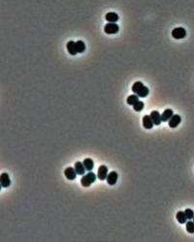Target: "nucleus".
I'll list each match as a JSON object with an SVG mask.
<instances>
[{"mask_svg": "<svg viewBox=\"0 0 194 242\" xmlns=\"http://www.w3.org/2000/svg\"><path fill=\"white\" fill-rule=\"evenodd\" d=\"M132 91L133 93L137 94L139 97L141 98H145L147 97L149 93V90L147 86H145L143 82H136L133 85H132Z\"/></svg>", "mask_w": 194, "mask_h": 242, "instance_id": "obj_1", "label": "nucleus"}, {"mask_svg": "<svg viewBox=\"0 0 194 242\" xmlns=\"http://www.w3.org/2000/svg\"><path fill=\"white\" fill-rule=\"evenodd\" d=\"M96 180V174L92 171H89V173L85 174L81 179V183L83 187H89L93 182Z\"/></svg>", "mask_w": 194, "mask_h": 242, "instance_id": "obj_2", "label": "nucleus"}, {"mask_svg": "<svg viewBox=\"0 0 194 242\" xmlns=\"http://www.w3.org/2000/svg\"><path fill=\"white\" fill-rule=\"evenodd\" d=\"M104 30H105V33H107V34H116L119 30V25L115 23H110L105 25Z\"/></svg>", "mask_w": 194, "mask_h": 242, "instance_id": "obj_3", "label": "nucleus"}, {"mask_svg": "<svg viewBox=\"0 0 194 242\" xmlns=\"http://www.w3.org/2000/svg\"><path fill=\"white\" fill-rule=\"evenodd\" d=\"M185 35H186V32L184 30V28H182V27H177L172 31V37L175 39H178V40L184 38Z\"/></svg>", "mask_w": 194, "mask_h": 242, "instance_id": "obj_4", "label": "nucleus"}, {"mask_svg": "<svg viewBox=\"0 0 194 242\" xmlns=\"http://www.w3.org/2000/svg\"><path fill=\"white\" fill-rule=\"evenodd\" d=\"M107 176H108V168L104 166V165H102V166H100L99 168H98L97 177L98 179H100V180H105V179H107Z\"/></svg>", "mask_w": 194, "mask_h": 242, "instance_id": "obj_5", "label": "nucleus"}, {"mask_svg": "<svg viewBox=\"0 0 194 242\" xmlns=\"http://www.w3.org/2000/svg\"><path fill=\"white\" fill-rule=\"evenodd\" d=\"M182 121V117L179 115V114H174L173 116L171 117L168 121V124H169V127L170 128H176L179 126V124L181 123Z\"/></svg>", "mask_w": 194, "mask_h": 242, "instance_id": "obj_6", "label": "nucleus"}, {"mask_svg": "<svg viewBox=\"0 0 194 242\" xmlns=\"http://www.w3.org/2000/svg\"><path fill=\"white\" fill-rule=\"evenodd\" d=\"M64 174H65V176H66V178L69 179V180H75V178L77 176V171L75 170V168L69 167L64 171Z\"/></svg>", "mask_w": 194, "mask_h": 242, "instance_id": "obj_7", "label": "nucleus"}, {"mask_svg": "<svg viewBox=\"0 0 194 242\" xmlns=\"http://www.w3.org/2000/svg\"><path fill=\"white\" fill-rule=\"evenodd\" d=\"M118 178H119V174L116 171H111L110 173H108V176H107V183L109 185H115L116 181H118Z\"/></svg>", "mask_w": 194, "mask_h": 242, "instance_id": "obj_8", "label": "nucleus"}, {"mask_svg": "<svg viewBox=\"0 0 194 242\" xmlns=\"http://www.w3.org/2000/svg\"><path fill=\"white\" fill-rule=\"evenodd\" d=\"M0 183H1V186L3 188H7V187L11 185V179L8 173L4 172V173L1 174V176H0Z\"/></svg>", "mask_w": 194, "mask_h": 242, "instance_id": "obj_9", "label": "nucleus"}, {"mask_svg": "<svg viewBox=\"0 0 194 242\" xmlns=\"http://www.w3.org/2000/svg\"><path fill=\"white\" fill-rule=\"evenodd\" d=\"M153 121L152 119V117L151 115H145L144 117H143V126H144L145 129H152V128L153 127Z\"/></svg>", "mask_w": 194, "mask_h": 242, "instance_id": "obj_10", "label": "nucleus"}, {"mask_svg": "<svg viewBox=\"0 0 194 242\" xmlns=\"http://www.w3.org/2000/svg\"><path fill=\"white\" fill-rule=\"evenodd\" d=\"M151 117H152V119L153 121V124L154 125H157V126H159L160 125V123L162 122V120H161V114L160 113L157 112V111H153L151 113Z\"/></svg>", "mask_w": 194, "mask_h": 242, "instance_id": "obj_11", "label": "nucleus"}, {"mask_svg": "<svg viewBox=\"0 0 194 242\" xmlns=\"http://www.w3.org/2000/svg\"><path fill=\"white\" fill-rule=\"evenodd\" d=\"M173 115H174L173 111H172L171 109H167L163 112L162 114H161V120H162L163 122H167Z\"/></svg>", "mask_w": 194, "mask_h": 242, "instance_id": "obj_12", "label": "nucleus"}, {"mask_svg": "<svg viewBox=\"0 0 194 242\" xmlns=\"http://www.w3.org/2000/svg\"><path fill=\"white\" fill-rule=\"evenodd\" d=\"M67 50L68 52L71 54V55H76L77 53H78V51H77V47H76V42L74 41H69L67 43Z\"/></svg>", "mask_w": 194, "mask_h": 242, "instance_id": "obj_13", "label": "nucleus"}, {"mask_svg": "<svg viewBox=\"0 0 194 242\" xmlns=\"http://www.w3.org/2000/svg\"><path fill=\"white\" fill-rule=\"evenodd\" d=\"M75 170L77 171V174L79 175H83L86 172V168L83 166V164L82 162H76L75 164Z\"/></svg>", "mask_w": 194, "mask_h": 242, "instance_id": "obj_14", "label": "nucleus"}, {"mask_svg": "<svg viewBox=\"0 0 194 242\" xmlns=\"http://www.w3.org/2000/svg\"><path fill=\"white\" fill-rule=\"evenodd\" d=\"M105 19L107 21H109V23H116V21L119 20V16H118V14L111 12V13H108L107 15H106Z\"/></svg>", "mask_w": 194, "mask_h": 242, "instance_id": "obj_15", "label": "nucleus"}, {"mask_svg": "<svg viewBox=\"0 0 194 242\" xmlns=\"http://www.w3.org/2000/svg\"><path fill=\"white\" fill-rule=\"evenodd\" d=\"M176 219H177V221L180 223V224H185L187 222V218H186V216L184 214V211H179L177 215H176Z\"/></svg>", "mask_w": 194, "mask_h": 242, "instance_id": "obj_16", "label": "nucleus"}, {"mask_svg": "<svg viewBox=\"0 0 194 242\" xmlns=\"http://www.w3.org/2000/svg\"><path fill=\"white\" fill-rule=\"evenodd\" d=\"M83 166H85L86 170V171H92V168H93V167H94L93 161H92V159H90V158H86V159H85V160H83Z\"/></svg>", "mask_w": 194, "mask_h": 242, "instance_id": "obj_17", "label": "nucleus"}, {"mask_svg": "<svg viewBox=\"0 0 194 242\" xmlns=\"http://www.w3.org/2000/svg\"><path fill=\"white\" fill-rule=\"evenodd\" d=\"M138 101H139V96H138L137 94H133V95H130V96L127 98L126 103H127L128 105L133 106V105L136 104Z\"/></svg>", "mask_w": 194, "mask_h": 242, "instance_id": "obj_18", "label": "nucleus"}, {"mask_svg": "<svg viewBox=\"0 0 194 242\" xmlns=\"http://www.w3.org/2000/svg\"><path fill=\"white\" fill-rule=\"evenodd\" d=\"M76 47H77V51H78V53H82L86 50V45L83 41H81V40H80V41L76 42Z\"/></svg>", "mask_w": 194, "mask_h": 242, "instance_id": "obj_19", "label": "nucleus"}, {"mask_svg": "<svg viewBox=\"0 0 194 242\" xmlns=\"http://www.w3.org/2000/svg\"><path fill=\"white\" fill-rule=\"evenodd\" d=\"M185 229L188 233H194V222L188 220V221L185 223Z\"/></svg>", "mask_w": 194, "mask_h": 242, "instance_id": "obj_20", "label": "nucleus"}, {"mask_svg": "<svg viewBox=\"0 0 194 242\" xmlns=\"http://www.w3.org/2000/svg\"><path fill=\"white\" fill-rule=\"evenodd\" d=\"M132 107H133L135 112H141L142 109H144V103H143L142 101H138L136 104L132 106Z\"/></svg>", "mask_w": 194, "mask_h": 242, "instance_id": "obj_21", "label": "nucleus"}, {"mask_svg": "<svg viewBox=\"0 0 194 242\" xmlns=\"http://www.w3.org/2000/svg\"><path fill=\"white\" fill-rule=\"evenodd\" d=\"M184 214L186 216V218H187V220H191L194 217V212H193V210L189 209V208H187V209L184 210Z\"/></svg>", "mask_w": 194, "mask_h": 242, "instance_id": "obj_22", "label": "nucleus"}, {"mask_svg": "<svg viewBox=\"0 0 194 242\" xmlns=\"http://www.w3.org/2000/svg\"><path fill=\"white\" fill-rule=\"evenodd\" d=\"M192 220H193V222H194V217H193V219H192Z\"/></svg>", "mask_w": 194, "mask_h": 242, "instance_id": "obj_23", "label": "nucleus"}]
</instances>
